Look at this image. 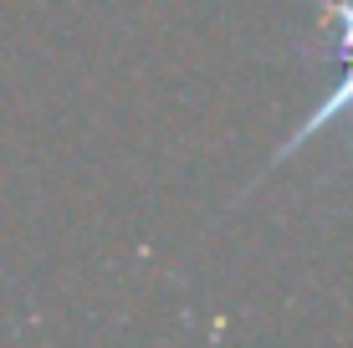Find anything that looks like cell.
I'll return each instance as SVG.
<instances>
[{
    "mask_svg": "<svg viewBox=\"0 0 353 348\" xmlns=\"http://www.w3.org/2000/svg\"><path fill=\"white\" fill-rule=\"evenodd\" d=\"M348 118H353V52H348V62H343V77H338L333 88H327L323 98L312 103V113L302 118V123L292 128V134H287L282 143H276V154L266 159V170H261L256 179H251V185H261V179L272 174V170H282V164L292 159V154H302V149H307L312 139L323 134V128H333V123H348Z\"/></svg>",
    "mask_w": 353,
    "mask_h": 348,
    "instance_id": "6da1fadb",
    "label": "cell"
}]
</instances>
